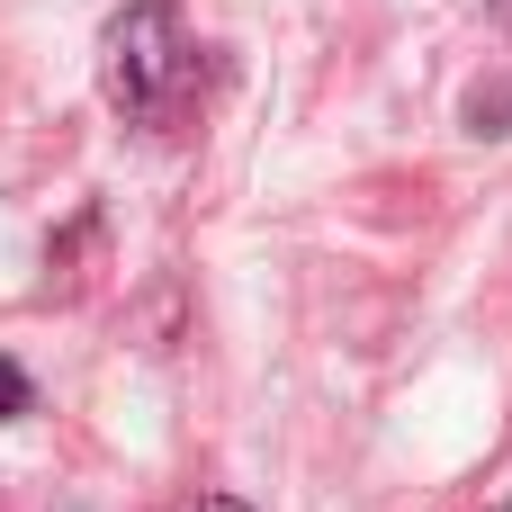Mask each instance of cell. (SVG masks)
I'll return each mask as SVG.
<instances>
[{"label": "cell", "mask_w": 512, "mask_h": 512, "mask_svg": "<svg viewBox=\"0 0 512 512\" xmlns=\"http://www.w3.org/2000/svg\"><path fill=\"white\" fill-rule=\"evenodd\" d=\"M99 90L126 126H180L198 99V36L171 0H135L99 36Z\"/></svg>", "instance_id": "1"}, {"label": "cell", "mask_w": 512, "mask_h": 512, "mask_svg": "<svg viewBox=\"0 0 512 512\" xmlns=\"http://www.w3.org/2000/svg\"><path fill=\"white\" fill-rule=\"evenodd\" d=\"M171 512H252V504H234V495H189V504H171Z\"/></svg>", "instance_id": "3"}, {"label": "cell", "mask_w": 512, "mask_h": 512, "mask_svg": "<svg viewBox=\"0 0 512 512\" xmlns=\"http://www.w3.org/2000/svg\"><path fill=\"white\" fill-rule=\"evenodd\" d=\"M486 9H495V18H504V27H512V0H486Z\"/></svg>", "instance_id": "4"}, {"label": "cell", "mask_w": 512, "mask_h": 512, "mask_svg": "<svg viewBox=\"0 0 512 512\" xmlns=\"http://www.w3.org/2000/svg\"><path fill=\"white\" fill-rule=\"evenodd\" d=\"M495 512H512V504H495Z\"/></svg>", "instance_id": "5"}, {"label": "cell", "mask_w": 512, "mask_h": 512, "mask_svg": "<svg viewBox=\"0 0 512 512\" xmlns=\"http://www.w3.org/2000/svg\"><path fill=\"white\" fill-rule=\"evenodd\" d=\"M27 405H36V387H27V369H18V360H0V423H18Z\"/></svg>", "instance_id": "2"}]
</instances>
